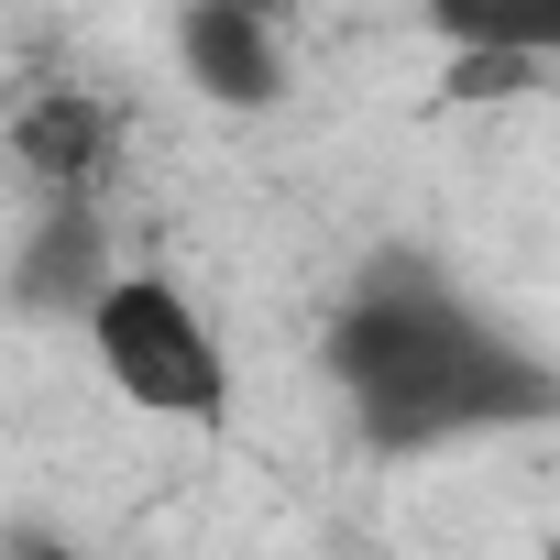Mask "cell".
<instances>
[{"label":"cell","instance_id":"6da1fadb","mask_svg":"<svg viewBox=\"0 0 560 560\" xmlns=\"http://www.w3.org/2000/svg\"><path fill=\"white\" fill-rule=\"evenodd\" d=\"M319 363H330L341 418L374 451H396V462L516 440V429H549L560 418V363L527 352L462 275H440L429 253H385V264L352 275L341 308H330V330H319Z\"/></svg>","mask_w":560,"mask_h":560},{"label":"cell","instance_id":"7a4b0ae2","mask_svg":"<svg viewBox=\"0 0 560 560\" xmlns=\"http://www.w3.org/2000/svg\"><path fill=\"white\" fill-rule=\"evenodd\" d=\"M78 330H89L100 385L132 418H165V429H220L231 418V341L165 264H121Z\"/></svg>","mask_w":560,"mask_h":560},{"label":"cell","instance_id":"3957f363","mask_svg":"<svg viewBox=\"0 0 560 560\" xmlns=\"http://www.w3.org/2000/svg\"><path fill=\"white\" fill-rule=\"evenodd\" d=\"M165 56H176V78L209 110H275V100L298 89V56H287L275 0H176Z\"/></svg>","mask_w":560,"mask_h":560},{"label":"cell","instance_id":"277c9868","mask_svg":"<svg viewBox=\"0 0 560 560\" xmlns=\"http://www.w3.org/2000/svg\"><path fill=\"white\" fill-rule=\"evenodd\" d=\"M110 275H121V264H110V242H100V209H89V187H67V198H45V220H34L23 253H12V308H23V319H89Z\"/></svg>","mask_w":560,"mask_h":560},{"label":"cell","instance_id":"5b68a950","mask_svg":"<svg viewBox=\"0 0 560 560\" xmlns=\"http://www.w3.org/2000/svg\"><path fill=\"white\" fill-rule=\"evenodd\" d=\"M418 23L462 56V89H516L560 67V0H418Z\"/></svg>","mask_w":560,"mask_h":560},{"label":"cell","instance_id":"8992f818","mask_svg":"<svg viewBox=\"0 0 560 560\" xmlns=\"http://www.w3.org/2000/svg\"><path fill=\"white\" fill-rule=\"evenodd\" d=\"M110 143H121V110H110V100H89V89H56V100H34V110H23V165L45 176V198L100 187Z\"/></svg>","mask_w":560,"mask_h":560},{"label":"cell","instance_id":"52a82bcc","mask_svg":"<svg viewBox=\"0 0 560 560\" xmlns=\"http://www.w3.org/2000/svg\"><path fill=\"white\" fill-rule=\"evenodd\" d=\"M12 560H100V549H78V538H23Z\"/></svg>","mask_w":560,"mask_h":560}]
</instances>
